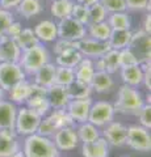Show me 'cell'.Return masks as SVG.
Returning <instances> with one entry per match:
<instances>
[{
  "mask_svg": "<svg viewBox=\"0 0 151 157\" xmlns=\"http://www.w3.org/2000/svg\"><path fill=\"white\" fill-rule=\"evenodd\" d=\"M145 104H146L145 97L138 88H133L126 84H122L118 88L117 98L116 102L113 104V107L114 111L118 113V114L130 115V114H137Z\"/></svg>",
  "mask_w": 151,
  "mask_h": 157,
  "instance_id": "6da1fadb",
  "label": "cell"
},
{
  "mask_svg": "<svg viewBox=\"0 0 151 157\" xmlns=\"http://www.w3.org/2000/svg\"><path fill=\"white\" fill-rule=\"evenodd\" d=\"M25 157H59L58 151L51 137H46L38 134H33L25 137L22 149Z\"/></svg>",
  "mask_w": 151,
  "mask_h": 157,
  "instance_id": "7a4b0ae2",
  "label": "cell"
},
{
  "mask_svg": "<svg viewBox=\"0 0 151 157\" xmlns=\"http://www.w3.org/2000/svg\"><path fill=\"white\" fill-rule=\"evenodd\" d=\"M49 62H51L50 52L42 43H38L21 52L18 64L21 66L26 76H33L42 66H45Z\"/></svg>",
  "mask_w": 151,
  "mask_h": 157,
  "instance_id": "3957f363",
  "label": "cell"
},
{
  "mask_svg": "<svg viewBox=\"0 0 151 157\" xmlns=\"http://www.w3.org/2000/svg\"><path fill=\"white\" fill-rule=\"evenodd\" d=\"M42 117L34 110L29 109L25 105L17 107L16 122H14V132L20 136H29L37 132Z\"/></svg>",
  "mask_w": 151,
  "mask_h": 157,
  "instance_id": "277c9868",
  "label": "cell"
},
{
  "mask_svg": "<svg viewBox=\"0 0 151 157\" xmlns=\"http://www.w3.org/2000/svg\"><path fill=\"white\" fill-rule=\"evenodd\" d=\"M125 145L137 152H150L151 149V135L150 130L141 124H130L126 131Z\"/></svg>",
  "mask_w": 151,
  "mask_h": 157,
  "instance_id": "5b68a950",
  "label": "cell"
},
{
  "mask_svg": "<svg viewBox=\"0 0 151 157\" xmlns=\"http://www.w3.org/2000/svg\"><path fill=\"white\" fill-rule=\"evenodd\" d=\"M114 107L113 104L109 101H96L92 102L88 122L96 126L97 128H103L112 121H114Z\"/></svg>",
  "mask_w": 151,
  "mask_h": 157,
  "instance_id": "8992f818",
  "label": "cell"
},
{
  "mask_svg": "<svg viewBox=\"0 0 151 157\" xmlns=\"http://www.w3.org/2000/svg\"><path fill=\"white\" fill-rule=\"evenodd\" d=\"M22 80H26V75L18 63H0V86L6 92Z\"/></svg>",
  "mask_w": 151,
  "mask_h": 157,
  "instance_id": "52a82bcc",
  "label": "cell"
},
{
  "mask_svg": "<svg viewBox=\"0 0 151 157\" xmlns=\"http://www.w3.org/2000/svg\"><path fill=\"white\" fill-rule=\"evenodd\" d=\"M57 29L58 38L67 39V41L77 42L87 37V26L72 17H67L65 20H61L59 22H57Z\"/></svg>",
  "mask_w": 151,
  "mask_h": 157,
  "instance_id": "ba28073f",
  "label": "cell"
},
{
  "mask_svg": "<svg viewBox=\"0 0 151 157\" xmlns=\"http://www.w3.org/2000/svg\"><path fill=\"white\" fill-rule=\"evenodd\" d=\"M25 106L34 110L41 117L47 115V113L51 110V107L46 97V88H42L40 85H36L34 82H32V92L25 102Z\"/></svg>",
  "mask_w": 151,
  "mask_h": 157,
  "instance_id": "9c48e42d",
  "label": "cell"
},
{
  "mask_svg": "<svg viewBox=\"0 0 151 157\" xmlns=\"http://www.w3.org/2000/svg\"><path fill=\"white\" fill-rule=\"evenodd\" d=\"M110 50L108 41H97V39L84 37L80 41H77V51L84 58L96 59L103 56L106 51Z\"/></svg>",
  "mask_w": 151,
  "mask_h": 157,
  "instance_id": "30bf717a",
  "label": "cell"
},
{
  "mask_svg": "<svg viewBox=\"0 0 151 157\" xmlns=\"http://www.w3.org/2000/svg\"><path fill=\"white\" fill-rule=\"evenodd\" d=\"M126 131H128V126H125L121 122L112 121L110 123H108L105 127H103V132L101 136L106 140V143L109 144V147H120L125 145L126 141Z\"/></svg>",
  "mask_w": 151,
  "mask_h": 157,
  "instance_id": "8fae6325",
  "label": "cell"
},
{
  "mask_svg": "<svg viewBox=\"0 0 151 157\" xmlns=\"http://www.w3.org/2000/svg\"><path fill=\"white\" fill-rule=\"evenodd\" d=\"M53 141L59 152H69L79 145L76 127H63L53 135Z\"/></svg>",
  "mask_w": 151,
  "mask_h": 157,
  "instance_id": "7c38bea8",
  "label": "cell"
},
{
  "mask_svg": "<svg viewBox=\"0 0 151 157\" xmlns=\"http://www.w3.org/2000/svg\"><path fill=\"white\" fill-rule=\"evenodd\" d=\"M151 41H150V34L143 32L142 29L137 32H133V38H131L129 48L133 50V52L137 55L139 62H150L151 55Z\"/></svg>",
  "mask_w": 151,
  "mask_h": 157,
  "instance_id": "4fadbf2b",
  "label": "cell"
},
{
  "mask_svg": "<svg viewBox=\"0 0 151 157\" xmlns=\"http://www.w3.org/2000/svg\"><path fill=\"white\" fill-rule=\"evenodd\" d=\"M92 102H93V100L91 97L81 98V100H70V102L66 106V111L69 113L71 119L76 124L84 123V122H88Z\"/></svg>",
  "mask_w": 151,
  "mask_h": 157,
  "instance_id": "5bb4252c",
  "label": "cell"
},
{
  "mask_svg": "<svg viewBox=\"0 0 151 157\" xmlns=\"http://www.w3.org/2000/svg\"><path fill=\"white\" fill-rule=\"evenodd\" d=\"M21 48L18 47L16 39L6 36H0V63H18L21 58Z\"/></svg>",
  "mask_w": 151,
  "mask_h": 157,
  "instance_id": "9a60e30c",
  "label": "cell"
},
{
  "mask_svg": "<svg viewBox=\"0 0 151 157\" xmlns=\"http://www.w3.org/2000/svg\"><path fill=\"white\" fill-rule=\"evenodd\" d=\"M21 149L16 132L12 130H0V157H9Z\"/></svg>",
  "mask_w": 151,
  "mask_h": 157,
  "instance_id": "2e32d148",
  "label": "cell"
},
{
  "mask_svg": "<svg viewBox=\"0 0 151 157\" xmlns=\"http://www.w3.org/2000/svg\"><path fill=\"white\" fill-rule=\"evenodd\" d=\"M46 97L51 109H66L67 104L70 102L66 86L57 85V84H53L51 86L47 88Z\"/></svg>",
  "mask_w": 151,
  "mask_h": 157,
  "instance_id": "e0dca14e",
  "label": "cell"
},
{
  "mask_svg": "<svg viewBox=\"0 0 151 157\" xmlns=\"http://www.w3.org/2000/svg\"><path fill=\"white\" fill-rule=\"evenodd\" d=\"M32 92V82L28 80H22L18 84L12 86L8 92H6V94L8 96V101H11L12 104L16 106H22L25 105L26 100L30 96Z\"/></svg>",
  "mask_w": 151,
  "mask_h": 157,
  "instance_id": "ac0fdd59",
  "label": "cell"
},
{
  "mask_svg": "<svg viewBox=\"0 0 151 157\" xmlns=\"http://www.w3.org/2000/svg\"><path fill=\"white\" fill-rule=\"evenodd\" d=\"M17 106L8 100L0 101V130H12L14 131Z\"/></svg>",
  "mask_w": 151,
  "mask_h": 157,
  "instance_id": "d6986e66",
  "label": "cell"
},
{
  "mask_svg": "<svg viewBox=\"0 0 151 157\" xmlns=\"http://www.w3.org/2000/svg\"><path fill=\"white\" fill-rule=\"evenodd\" d=\"M36 37L41 43L46 42H54L58 38V29H57V22L51 21V20H42L37 24L33 29Z\"/></svg>",
  "mask_w": 151,
  "mask_h": 157,
  "instance_id": "ffe728a7",
  "label": "cell"
},
{
  "mask_svg": "<svg viewBox=\"0 0 151 157\" xmlns=\"http://www.w3.org/2000/svg\"><path fill=\"white\" fill-rule=\"evenodd\" d=\"M109 144L103 136L96 139L92 143L81 144L83 157H109Z\"/></svg>",
  "mask_w": 151,
  "mask_h": 157,
  "instance_id": "44dd1931",
  "label": "cell"
},
{
  "mask_svg": "<svg viewBox=\"0 0 151 157\" xmlns=\"http://www.w3.org/2000/svg\"><path fill=\"white\" fill-rule=\"evenodd\" d=\"M89 85L92 88V92L103 94V93H109L113 89L114 80L110 73L105 72V71H96Z\"/></svg>",
  "mask_w": 151,
  "mask_h": 157,
  "instance_id": "7402d4cb",
  "label": "cell"
},
{
  "mask_svg": "<svg viewBox=\"0 0 151 157\" xmlns=\"http://www.w3.org/2000/svg\"><path fill=\"white\" fill-rule=\"evenodd\" d=\"M55 63L53 62H49L46 63L45 66H42L40 70H38L34 75V84L36 85H40L42 88H47L51 86L54 84V80H55Z\"/></svg>",
  "mask_w": 151,
  "mask_h": 157,
  "instance_id": "603a6c76",
  "label": "cell"
},
{
  "mask_svg": "<svg viewBox=\"0 0 151 157\" xmlns=\"http://www.w3.org/2000/svg\"><path fill=\"white\" fill-rule=\"evenodd\" d=\"M121 78L122 82L129 86L139 88L143 82V70L141 68L139 64L137 66H130V67H122L120 68Z\"/></svg>",
  "mask_w": 151,
  "mask_h": 157,
  "instance_id": "cb8c5ba5",
  "label": "cell"
},
{
  "mask_svg": "<svg viewBox=\"0 0 151 157\" xmlns=\"http://www.w3.org/2000/svg\"><path fill=\"white\" fill-rule=\"evenodd\" d=\"M75 72V80L80 81L83 84L89 85L92 78L95 75V68H93V59L91 58H83L81 62L74 68Z\"/></svg>",
  "mask_w": 151,
  "mask_h": 157,
  "instance_id": "d4e9b609",
  "label": "cell"
},
{
  "mask_svg": "<svg viewBox=\"0 0 151 157\" xmlns=\"http://www.w3.org/2000/svg\"><path fill=\"white\" fill-rule=\"evenodd\" d=\"M76 134H77V139L79 143L81 144H87V143H92L96 139H99L101 136L100 130L96 126H93L89 122H84V123L77 124L76 127Z\"/></svg>",
  "mask_w": 151,
  "mask_h": 157,
  "instance_id": "484cf974",
  "label": "cell"
},
{
  "mask_svg": "<svg viewBox=\"0 0 151 157\" xmlns=\"http://www.w3.org/2000/svg\"><path fill=\"white\" fill-rule=\"evenodd\" d=\"M131 38H133V32L130 30H112L108 43L110 48L113 50H122L130 46Z\"/></svg>",
  "mask_w": 151,
  "mask_h": 157,
  "instance_id": "4316f807",
  "label": "cell"
},
{
  "mask_svg": "<svg viewBox=\"0 0 151 157\" xmlns=\"http://www.w3.org/2000/svg\"><path fill=\"white\" fill-rule=\"evenodd\" d=\"M47 118L51 121L57 130L63 128V127H76V123L71 119L66 109H51L47 113Z\"/></svg>",
  "mask_w": 151,
  "mask_h": 157,
  "instance_id": "83f0119b",
  "label": "cell"
},
{
  "mask_svg": "<svg viewBox=\"0 0 151 157\" xmlns=\"http://www.w3.org/2000/svg\"><path fill=\"white\" fill-rule=\"evenodd\" d=\"M16 9L21 17L29 20L42 13L43 6L41 0H21V3L18 4V7Z\"/></svg>",
  "mask_w": 151,
  "mask_h": 157,
  "instance_id": "f1b7e54d",
  "label": "cell"
},
{
  "mask_svg": "<svg viewBox=\"0 0 151 157\" xmlns=\"http://www.w3.org/2000/svg\"><path fill=\"white\" fill-rule=\"evenodd\" d=\"M112 29L108 22H89L87 25V37L97 39V41H108Z\"/></svg>",
  "mask_w": 151,
  "mask_h": 157,
  "instance_id": "f546056e",
  "label": "cell"
},
{
  "mask_svg": "<svg viewBox=\"0 0 151 157\" xmlns=\"http://www.w3.org/2000/svg\"><path fill=\"white\" fill-rule=\"evenodd\" d=\"M106 22L112 30H130L131 29V18L128 12L109 13Z\"/></svg>",
  "mask_w": 151,
  "mask_h": 157,
  "instance_id": "4dcf8cb0",
  "label": "cell"
},
{
  "mask_svg": "<svg viewBox=\"0 0 151 157\" xmlns=\"http://www.w3.org/2000/svg\"><path fill=\"white\" fill-rule=\"evenodd\" d=\"M84 56H83L76 48H72V50L65 51V52L59 54V55H55V66L75 68L81 62Z\"/></svg>",
  "mask_w": 151,
  "mask_h": 157,
  "instance_id": "1f68e13d",
  "label": "cell"
},
{
  "mask_svg": "<svg viewBox=\"0 0 151 157\" xmlns=\"http://www.w3.org/2000/svg\"><path fill=\"white\" fill-rule=\"evenodd\" d=\"M74 0H57L51 2L50 12L57 20H65L67 17H71V11L74 7Z\"/></svg>",
  "mask_w": 151,
  "mask_h": 157,
  "instance_id": "d6a6232c",
  "label": "cell"
},
{
  "mask_svg": "<svg viewBox=\"0 0 151 157\" xmlns=\"http://www.w3.org/2000/svg\"><path fill=\"white\" fill-rule=\"evenodd\" d=\"M67 94H69L70 100H81V98H88L92 94V88L91 85L83 84L80 81L71 82L69 86H66Z\"/></svg>",
  "mask_w": 151,
  "mask_h": 157,
  "instance_id": "836d02e7",
  "label": "cell"
},
{
  "mask_svg": "<svg viewBox=\"0 0 151 157\" xmlns=\"http://www.w3.org/2000/svg\"><path fill=\"white\" fill-rule=\"evenodd\" d=\"M16 42L18 47L21 48V51H25L28 48H30L33 46L38 45V43H41L38 41V38L36 37L34 32H33L32 28H25L22 29V32L20 33V36L16 38Z\"/></svg>",
  "mask_w": 151,
  "mask_h": 157,
  "instance_id": "e575fe53",
  "label": "cell"
},
{
  "mask_svg": "<svg viewBox=\"0 0 151 157\" xmlns=\"http://www.w3.org/2000/svg\"><path fill=\"white\" fill-rule=\"evenodd\" d=\"M75 81V72L74 68H67L57 66L55 68V80L54 84L62 85V86H69L71 82Z\"/></svg>",
  "mask_w": 151,
  "mask_h": 157,
  "instance_id": "d590c367",
  "label": "cell"
},
{
  "mask_svg": "<svg viewBox=\"0 0 151 157\" xmlns=\"http://www.w3.org/2000/svg\"><path fill=\"white\" fill-rule=\"evenodd\" d=\"M101 58H103L104 64H105V72H108V73H110V75H113V73L120 71L121 67H120L118 50H113V48H110V50L106 51Z\"/></svg>",
  "mask_w": 151,
  "mask_h": 157,
  "instance_id": "8d00e7d4",
  "label": "cell"
},
{
  "mask_svg": "<svg viewBox=\"0 0 151 157\" xmlns=\"http://www.w3.org/2000/svg\"><path fill=\"white\" fill-rule=\"evenodd\" d=\"M118 58H120V67H130V66H137L139 64V59L137 55L133 52V50L129 47L122 48L118 51Z\"/></svg>",
  "mask_w": 151,
  "mask_h": 157,
  "instance_id": "74e56055",
  "label": "cell"
},
{
  "mask_svg": "<svg viewBox=\"0 0 151 157\" xmlns=\"http://www.w3.org/2000/svg\"><path fill=\"white\" fill-rule=\"evenodd\" d=\"M71 17L87 26L89 24V8L81 6V4L74 3V7H72L71 11Z\"/></svg>",
  "mask_w": 151,
  "mask_h": 157,
  "instance_id": "f35d334b",
  "label": "cell"
},
{
  "mask_svg": "<svg viewBox=\"0 0 151 157\" xmlns=\"http://www.w3.org/2000/svg\"><path fill=\"white\" fill-rule=\"evenodd\" d=\"M89 8V22H104L108 18V12L106 9L101 6L100 2L93 4Z\"/></svg>",
  "mask_w": 151,
  "mask_h": 157,
  "instance_id": "ab89813d",
  "label": "cell"
},
{
  "mask_svg": "<svg viewBox=\"0 0 151 157\" xmlns=\"http://www.w3.org/2000/svg\"><path fill=\"white\" fill-rule=\"evenodd\" d=\"M100 4L106 9L108 13H117V12L128 11L125 0H100Z\"/></svg>",
  "mask_w": 151,
  "mask_h": 157,
  "instance_id": "60d3db41",
  "label": "cell"
},
{
  "mask_svg": "<svg viewBox=\"0 0 151 157\" xmlns=\"http://www.w3.org/2000/svg\"><path fill=\"white\" fill-rule=\"evenodd\" d=\"M57 131L58 130L54 127V124L51 123V121L47 118V115H45V117H42V119L40 122V126H38L36 134L46 136V137H53V135H54Z\"/></svg>",
  "mask_w": 151,
  "mask_h": 157,
  "instance_id": "b9f144b4",
  "label": "cell"
},
{
  "mask_svg": "<svg viewBox=\"0 0 151 157\" xmlns=\"http://www.w3.org/2000/svg\"><path fill=\"white\" fill-rule=\"evenodd\" d=\"M76 48L77 50V42H72V41H67V39H62V38H57L54 41V47H53V52L54 55H59V54Z\"/></svg>",
  "mask_w": 151,
  "mask_h": 157,
  "instance_id": "7bdbcfd3",
  "label": "cell"
},
{
  "mask_svg": "<svg viewBox=\"0 0 151 157\" xmlns=\"http://www.w3.org/2000/svg\"><path fill=\"white\" fill-rule=\"evenodd\" d=\"M135 115H137L139 119L138 124L150 130V127H151V106H150V104H145Z\"/></svg>",
  "mask_w": 151,
  "mask_h": 157,
  "instance_id": "ee69618b",
  "label": "cell"
},
{
  "mask_svg": "<svg viewBox=\"0 0 151 157\" xmlns=\"http://www.w3.org/2000/svg\"><path fill=\"white\" fill-rule=\"evenodd\" d=\"M14 21L12 11H7V9L0 8V36L6 34L8 26Z\"/></svg>",
  "mask_w": 151,
  "mask_h": 157,
  "instance_id": "f6af8a7d",
  "label": "cell"
},
{
  "mask_svg": "<svg viewBox=\"0 0 151 157\" xmlns=\"http://www.w3.org/2000/svg\"><path fill=\"white\" fill-rule=\"evenodd\" d=\"M125 3L130 11H149L150 13V0H125Z\"/></svg>",
  "mask_w": 151,
  "mask_h": 157,
  "instance_id": "bcb514c9",
  "label": "cell"
},
{
  "mask_svg": "<svg viewBox=\"0 0 151 157\" xmlns=\"http://www.w3.org/2000/svg\"><path fill=\"white\" fill-rule=\"evenodd\" d=\"M22 25L18 21H13L11 25L8 26V29H7V32H6V36H8V37H11V38H13V39H16L18 36H20V33L22 32Z\"/></svg>",
  "mask_w": 151,
  "mask_h": 157,
  "instance_id": "7dc6e473",
  "label": "cell"
},
{
  "mask_svg": "<svg viewBox=\"0 0 151 157\" xmlns=\"http://www.w3.org/2000/svg\"><path fill=\"white\" fill-rule=\"evenodd\" d=\"M21 0H0V8L7 9V11H13L18 7Z\"/></svg>",
  "mask_w": 151,
  "mask_h": 157,
  "instance_id": "c3c4849f",
  "label": "cell"
},
{
  "mask_svg": "<svg viewBox=\"0 0 151 157\" xmlns=\"http://www.w3.org/2000/svg\"><path fill=\"white\" fill-rule=\"evenodd\" d=\"M142 30H143V32H146L147 34H150V33H151V14H150V13H147V14L145 16Z\"/></svg>",
  "mask_w": 151,
  "mask_h": 157,
  "instance_id": "681fc988",
  "label": "cell"
},
{
  "mask_svg": "<svg viewBox=\"0 0 151 157\" xmlns=\"http://www.w3.org/2000/svg\"><path fill=\"white\" fill-rule=\"evenodd\" d=\"M93 68H95V71H105V64L101 56L93 59Z\"/></svg>",
  "mask_w": 151,
  "mask_h": 157,
  "instance_id": "f907efd6",
  "label": "cell"
},
{
  "mask_svg": "<svg viewBox=\"0 0 151 157\" xmlns=\"http://www.w3.org/2000/svg\"><path fill=\"white\" fill-rule=\"evenodd\" d=\"M100 0H75V3L77 4H81V6H85V7H91L93 6V4L99 3Z\"/></svg>",
  "mask_w": 151,
  "mask_h": 157,
  "instance_id": "816d5d0a",
  "label": "cell"
},
{
  "mask_svg": "<svg viewBox=\"0 0 151 157\" xmlns=\"http://www.w3.org/2000/svg\"><path fill=\"white\" fill-rule=\"evenodd\" d=\"M9 157H25V155H24V152L20 149L18 152H16L14 155H12V156H9Z\"/></svg>",
  "mask_w": 151,
  "mask_h": 157,
  "instance_id": "f5cc1de1",
  "label": "cell"
},
{
  "mask_svg": "<svg viewBox=\"0 0 151 157\" xmlns=\"http://www.w3.org/2000/svg\"><path fill=\"white\" fill-rule=\"evenodd\" d=\"M4 97H6V90H4L3 88L0 86V101L4 100Z\"/></svg>",
  "mask_w": 151,
  "mask_h": 157,
  "instance_id": "db71d44e",
  "label": "cell"
},
{
  "mask_svg": "<svg viewBox=\"0 0 151 157\" xmlns=\"http://www.w3.org/2000/svg\"><path fill=\"white\" fill-rule=\"evenodd\" d=\"M121 157H129V156H121Z\"/></svg>",
  "mask_w": 151,
  "mask_h": 157,
  "instance_id": "11a10c76",
  "label": "cell"
},
{
  "mask_svg": "<svg viewBox=\"0 0 151 157\" xmlns=\"http://www.w3.org/2000/svg\"><path fill=\"white\" fill-rule=\"evenodd\" d=\"M51 2H57V0H51Z\"/></svg>",
  "mask_w": 151,
  "mask_h": 157,
  "instance_id": "9f6ffc18",
  "label": "cell"
},
{
  "mask_svg": "<svg viewBox=\"0 0 151 157\" xmlns=\"http://www.w3.org/2000/svg\"><path fill=\"white\" fill-rule=\"evenodd\" d=\"M59 157H62V156H59Z\"/></svg>",
  "mask_w": 151,
  "mask_h": 157,
  "instance_id": "6f0895ef",
  "label": "cell"
}]
</instances>
